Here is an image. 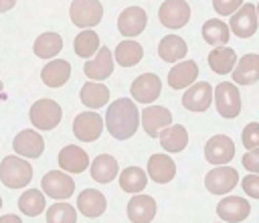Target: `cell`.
I'll return each mask as SVG.
<instances>
[{
  "instance_id": "obj_42",
  "label": "cell",
  "mask_w": 259,
  "mask_h": 223,
  "mask_svg": "<svg viewBox=\"0 0 259 223\" xmlns=\"http://www.w3.org/2000/svg\"><path fill=\"white\" fill-rule=\"evenodd\" d=\"M0 223H22V219L18 215H2Z\"/></svg>"
},
{
  "instance_id": "obj_26",
  "label": "cell",
  "mask_w": 259,
  "mask_h": 223,
  "mask_svg": "<svg viewBox=\"0 0 259 223\" xmlns=\"http://www.w3.org/2000/svg\"><path fill=\"white\" fill-rule=\"evenodd\" d=\"M188 47H186V41L178 34H166L160 43H158V57L166 63H176V61H182L184 55H186Z\"/></svg>"
},
{
  "instance_id": "obj_25",
  "label": "cell",
  "mask_w": 259,
  "mask_h": 223,
  "mask_svg": "<svg viewBox=\"0 0 259 223\" xmlns=\"http://www.w3.org/2000/svg\"><path fill=\"white\" fill-rule=\"evenodd\" d=\"M105 207H107L105 197H103L99 191H95V189H85V191L79 193V197H77V211L83 213V215L89 217V219L103 215Z\"/></svg>"
},
{
  "instance_id": "obj_21",
  "label": "cell",
  "mask_w": 259,
  "mask_h": 223,
  "mask_svg": "<svg viewBox=\"0 0 259 223\" xmlns=\"http://www.w3.org/2000/svg\"><path fill=\"white\" fill-rule=\"evenodd\" d=\"M176 174V164L168 154H152L148 160V176L158 182V184H166L174 178Z\"/></svg>"
},
{
  "instance_id": "obj_12",
  "label": "cell",
  "mask_w": 259,
  "mask_h": 223,
  "mask_svg": "<svg viewBox=\"0 0 259 223\" xmlns=\"http://www.w3.org/2000/svg\"><path fill=\"white\" fill-rule=\"evenodd\" d=\"M214 97V91L210 87L208 81H198V83H192L184 95H182V105L188 109V112H206L210 107V101Z\"/></svg>"
},
{
  "instance_id": "obj_32",
  "label": "cell",
  "mask_w": 259,
  "mask_h": 223,
  "mask_svg": "<svg viewBox=\"0 0 259 223\" xmlns=\"http://www.w3.org/2000/svg\"><path fill=\"white\" fill-rule=\"evenodd\" d=\"M34 55L40 59H53L63 51V39L59 32H42L34 41Z\"/></svg>"
},
{
  "instance_id": "obj_8",
  "label": "cell",
  "mask_w": 259,
  "mask_h": 223,
  "mask_svg": "<svg viewBox=\"0 0 259 223\" xmlns=\"http://www.w3.org/2000/svg\"><path fill=\"white\" fill-rule=\"evenodd\" d=\"M237 182H239V172L227 164L212 168L204 176V187L212 195H227L237 187Z\"/></svg>"
},
{
  "instance_id": "obj_44",
  "label": "cell",
  "mask_w": 259,
  "mask_h": 223,
  "mask_svg": "<svg viewBox=\"0 0 259 223\" xmlns=\"http://www.w3.org/2000/svg\"><path fill=\"white\" fill-rule=\"evenodd\" d=\"M2 89H4V83H2V79H0V91H2Z\"/></svg>"
},
{
  "instance_id": "obj_14",
  "label": "cell",
  "mask_w": 259,
  "mask_h": 223,
  "mask_svg": "<svg viewBox=\"0 0 259 223\" xmlns=\"http://www.w3.org/2000/svg\"><path fill=\"white\" fill-rule=\"evenodd\" d=\"M146 24H148V16H146L144 8H140V6H127L117 16V30L127 39L144 32Z\"/></svg>"
},
{
  "instance_id": "obj_27",
  "label": "cell",
  "mask_w": 259,
  "mask_h": 223,
  "mask_svg": "<svg viewBox=\"0 0 259 223\" xmlns=\"http://www.w3.org/2000/svg\"><path fill=\"white\" fill-rule=\"evenodd\" d=\"M160 144L166 152H182L188 144V132L182 124H174V126H168L160 132Z\"/></svg>"
},
{
  "instance_id": "obj_6",
  "label": "cell",
  "mask_w": 259,
  "mask_h": 223,
  "mask_svg": "<svg viewBox=\"0 0 259 223\" xmlns=\"http://www.w3.org/2000/svg\"><path fill=\"white\" fill-rule=\"evenodd\" d=\"M40 184H42V193L49 195L51 199H57V201L69 199V197L73 195V191H75V180H73V176H69V174L63 172V170H49V172L42 176Z\"/></svg>"
},
{
  "instance_id": "obj_13",
  "label": "cell",
  "mask_w": 259,
  "mask_h": 223,
  "mask_svg": "<svg viewBox=\"0 0 259 223\" xmlns=\"http://www.w3.org/2000/svg\"><path fill=\"white\" fill-rule=\"evenodd\" d=\"M259 24L257 18V6L253 4H243L235 14H231V30L239 36V39H249L255 34Z\"/></svg>"
},
{
  "instance_id": "obj_40",
  "label": "cell",
  "mask_w": 259,
  "mask_h": 223,
  "mask_svg": "<svg viewBox=\"0 0 259 223\" xmlns=\"http://www.w3.org/2000/svg\"><path fill=\"white\" fill-rule=\"evenodd\" d=\"M241 187H243V191H245L249 197L259 199V174L249 172V176H245V178L241 180Z\"/></svg>"
},
{
  "instance_id": "obj_39",
  "label": "cell",
  "mask_w": 259,
  "mask_h": 223,
  "mask_svg": "<svg viewBox=\"0 0 259 223\" xmlns=\"http://www.w3.org/2000/svg\"><path fill=\"white\" fill-rule=\"evenodd\" d=\"M243 6V0H212V8L221 16H231Z\"/></svg>"
},
{
  "instance_id": "obj_20",
  "label": "cell",
  "mask_w": 259,
  "mask_h": 223,
  "mask_svg": "<svg viewBox=\"0 0 259 223\" xmlns=\"http://www.w3.org/2000/svg\"><path fill=\"white\" fill-rule=\"evenodd\" d=\"M156 215V201L150 195H134L127 203V219L132 223H150Z\"/></svg>"
},
{
  "instance_id": "obj_41",
  "label": "cell",
  "mask_w": 259,
  "mask_h": 223,
  "mask_svg": "<svg viewBox=\"0 0 259 223\" xmlns=\"http://www.w3.org/2000/svg\"><path fill=\"white\" fill-rule=\"evenodd\" d=\"M243 166L249 170V172H253V174H259V148H255V150H247V154L243 156Z\"/></svg>"
},
{
  "instance_id": "obj_24",
  "label": "cell",
  "mask_w": 259,
  "mask_h": 223,
  "mask_svg": "<svg viewBox=\"0 0 259 223\" xmlns=\"http://www.w3.org/2000/svg\"><path fill=\"white\" fill-rule=\"evenodd\" d=\"M198 77V65L194 61H180L168 71V85L170 89H184L192 85Z\"/></svg>"
},
{
  "instance_id": "obj_34",
  "label": "cell",
  "mask_w": 259,
  "mask_h": 223,
  "mask_svg": "<svg viewBox=\"0 0 259 223\" xmlns=\"http://www.w3.org/2000/svg\"><path fill=\"white\" fill-rule=\"evenodd\" d=\"M142 57H144V49L136 41H121L115 47V61L121 67H134L142 61Z\"/></svg>"
},
{
  "instance_id": "obj_29",
  "label": "cell",
  "mask_w": 259,
  "mask_h": 223,
  "mask_svg": "<svg viewBox=\"0 0 259 223\" xmlns=\"http://www.w3.org/2000/svg\"><path fill=\"white\" fill-rule=\"evenodd\" d=\"M117 160L111 156V154H99L93 162H91V178L101 182V184H107L111 182L115 176H117Z\"/></svg>"
},
{
  "instance_id": "obj_36",
  "label": "cell",
  "mask_w": 259,
  "mask_h": 223,
  "mask_svg": "<svg viewBox=\"0 0 259 223\" xmlns=\"http://www.w3.org/2000/svg\"><path fill=\"white\" fill-rule=\"evenodd\" d=\"M73 49H75V55L81 57V59L93 57L99 51V36H97V32L95 30H81L75 36Z\"/></svg>"
},
{
  "instance_id": "obj_23",
  "label": "cell",
  "mask_w": 259,
  "mask_h": 223,
  "mask_svg": "<svg viewBox=\"0 0 259 223\" xmlns=\"http://www.w3.org/2000/svg\"><path fill=\"white\" fill-rule=\"evenodd\" d=\"M69 77H71V63L65 59H53L40 71V79L47 87H63L69 81Z\"/></svg>"
},
{
  "instance_id": "obj_19",
  "label": "cell",
  "mask_w": 259,
  "mask_h": 223,
  "mask_svg": "<svg viewBox=\"0 0 259 223\" xmlns=\"http://www.w3.org/2000/svg\"><path fill=\"white\" fill-rule=\"evenodd\" d=\"M59 166L69 174H79L89 166V156L81 146H65L59 152Z\"/></svg>"
},
{
  "instance_id": "obj_31",
  "label": "cell",
  "mask_w": 259,
  "mask_h": 223,
  "mask_svg": "<svg viewBox=\"0 0 259 223\" xmlns=\"http://www.w3.org/2000/svg\"><path fill=\"white\" fill-rule=\"evenodd\" d=\"M200 32H202V39H204L210 47H225V45L229 43V36H231L229 26H227L223 20H219V18L206 20V22L202 24Z\"/></svg>"
},
{
  "instance_id": "obj_38",
  "label": "cell",
  "mask_w": 259,
  "mask_h": 223,
  "mask_svg": "<svg viewBox=\"0 0 259 223\" xmlns=\"http://www.w3.org/2000/svg\"><path fill=\"white\" fill-rule=\"evenodd\" d=\"M241 140H243V146H245L247 150L259 148V124H257V122H249V124L243 128Z\"/></svg>"
},
{
  "instance_id": "obj_2",
  "label": "cell",
  "mask_w": 259,
  "mask_h": 223,
  "mask_svg": "<svg viewBox=\"0 0 259 223\" xmlns=\"http://www.w3.org/2000/svg\"><path fill=\"white\" fill-rule=\"evenodd\" d=\"M0 180L8 189H22L32 180V166L20 156H6L0 164Z\"/></svg>"
},
{
  "instance_id": "obj_3",
  "label": "cell",
  "mask_w": 259,
  "mask_h": 223,
  "mask_svg": "<svg viewBox=\"0 0 259 223\" xmlns=\"http://www.w3.org/2000/svg\"><path fill=\"white\" fill-rule=\"evenodd\" d=\"M28 116H30V122H32L34 128H38V130H53L61 122L63 109H61V105L57 101H53L49 97H42V99H38V101H34L30 105Z\"/></svg>"
},
{
  "instance_id": "obj_33",
  "label": "cell",
  "mask_w": 259,
  "mask_h": 223,
  "mask_svg": "<svg viewBox=\"0 0 259 223\" xmlns=\"http://www.w3.org/2000/svg\"><path fill=\"white\" fill-rule=\"evenodd\" d=\"M119 178V187L123 193H142L148 184V174L140 168V166H127L121 170V174L117 176Z\"/></svg>"
},
{
  "instance_id": "obj_11",
  "label": "cell",
  "mask_w": 259,
  "mask_h": 223,
  "mask_svg": "<svg viewBox=\"0 0 259 223\" xmlns=\"http://www.w3.org/2000/svg\"><path fill=\"white\" fill-rule=\"evenodd\" d=\"M160 91H162V83L154 73H142L130 85V95L138 103H152L156 97H160Z\"/></svg>"
},
{
  "instance_id": "obj_18",
  "label": "cell",
  "mask_w": 259,
  "mask_h": 223,
  "mask_svg": "<svg viewBox=\"0 0 259 223\" xmlns=\"http://www.w3.org/2000/svg\"><path fill=\"white\" fill-rule=\"evenodd\" d=\"M83 71L89 79L93 81H103L113 73V55L107 47H99L95 59H87V63L83 65Z\"/></svg>"
},
{
  "instance_id": "obj_5",
  "label": "cell",
  "mask_w": 259,
  "mask_h": 223,
  "mask_svg": "<svg viewBox=\"0 0 259 223\" xmlns=\"http://www.w3.org/2000/svg\"><path fill=\"white\" fill-rule=\"evenodd\" d=\"M214 103H217L219 116L227 120L237 118L241 114V93L237 89V83H231V81L219 83L214 89Z\"/></svg>"
},
{
  "instance_id": "obj_10",
  "label": "cell",
  "mask_w": 259,
  "mask_h": 223,
  "mask_svg": "<svg viewBox=\"0 0 259 223\" xmlns=\"http://www.w3.org/2000/svg\"><path fill=\"white\" fill-rule=\"evenodd\" d=\"M204 158L214 166H223L231 162L235 158V142L225 134L212 136L204 146Z\"/></svg>"
},
{
  "instance_id": "obj_22",
  "label": "cell",
  "mask_w": 259,
  "mask_h": 223,
  "mask_svg": "<svg viewBox=\"0 0 259 223\" xmlns=\"http://www.w3.org/2000/svg\"><path fill=\"white\" fill-rule=\"evenodd\" d=\"M233 79L237 85H253L255 81H259V55H243L233 69Z\"/></svg>"
},
{
  "instance_id": "obj_7",
  "label": "cell",
  "mask_w": 259,
  "mask_h": 223,
  "mask_svg": "<svg viewBox=\"0 0 259 223\" xmlns=\"http://www.w3.org/2000/svg\"><path fill=\"white\" fill-rule=\"evenodd\" d=\"M103 132V118L97 112H81L73 120V134L79 142H95Z\"/></svg>"
},
{
  "instance_id": "obj_43",
  "label": "cell",
  "mask_w": 259,
  "mask_h": 223,
  "mask_svg": "<svg viewBox=\"0 0 259 223\" xmlns=\"http://www.w3.org/2000/svg\"><path fill=\"white\" fill-rule=\"evenodd\" d=\"M14 4H16V0H0V14L6 12V10H10Z\"/></svg>"
},
{
  "instance_id": "obj_30",
  "label": "cell",
  "mask_w": 259,
  "mask_h": 223,
  "mask_svg": "<svg viewBox=\"0 0 259 223\" xmlns=\"http://www.w3.org/2000/svg\"><path fill=\"white\" fill-rule=\"evenodd\" d=\"M235 63H237V55H235V49L231 47H214L208 53V65L219 75L231 73L235 69Z\"/></svg>"
},
{
  "instance_id": "obj_45",
  "label": "cell",
  "mask_w": 259,
  "mask_h": 223,
  "mask_svg": "<svg viewBox=\"0 0 259 223\" xmlns=\"http://www.w3.org/2000/svg\"><path fill=\"white\" fill-rule=\"evenodd\" d=\"M257 18H259V4H257Z\"/></svg>"
},
{
  "instance_id": "obj_1",
  "label": "cell",
  "mask_w": 259,
  "mask_h": 223,
  "mask_svg": "<svg viewBox=\"0 0 259 223\" xmlns=\"http://www.w3.org/2000/svg\"><path fill=\"white\" fill-rule=\"evenodd\" d=\"M140 112L136 107V103L127 97H119L115 99L105 114V128L107 132L117 138V140H127L136 134L138 124H140Z\"/></svg>"
},
{
  "instance_id": "obj_28",
  "label": "cell",
  "mask_w": 259,
  "mask_h": 223,
  "mask_svg": "<svg viewBox=\"0 0 259 223\" xmlns=\"http://www.w3.org/2000/svg\"><path fill=\"white\" fill-rule=\"evenodd\" d=\"M81 103L89 109H97V107H103L109 99V89L101 83V81H87L83 87H81Z\"/></svg>"
},
{
  "instance_id": "obj_37",
  "label": "cell",
  "mask_w": 259,
  "mask_h": 223,
  "mask_svg": "<svg viewBox=\"0 0 259 223\" xmlns=\"http://www.w3.org/2000/svg\"><path fill=\"white\" fill-rule=\"evenodd\" d=\"M47 223H77V209L69 203H55L47 209Z\"/></svg>"
},
{
  "instance_id": "obj_17",
  "label": "cell",
  "mask_w": 259,
  "mask_h": 223,
  "mask_svg": "<svg viewBox=\"0 0 259 223\" xmlns=\"http://www.w3.org/2000/svg\"><path fill=\"white\" fill-rule=\"evenodd\" d=\"M217 213L223 221L227 223H241L249 217L251 213V205L247 199L243 197H225L219 205H217Z\"/></svg>"
},
{
  "instance_id": "obj_15",
  "label": "cell",
  "mask_w": 259,
  "mask_h": 223,
  "mask_svg": "<svg viewBox=\"0 0 259 223\" xmlns=\"http://www.w3.org/2000/svg\"><path fill=\"white\" fill-rule=\"evenodd\" d=\"M140 122H142V128L146 130L148 136L158 138L160 132H162L164 128L170 126V122H172V114H170L164 105H150V107L142 109Z\"/></svg>"
},
{
  "instance_id": "obj_9",
  "label": "cell",
  "mask_w": 259,
  "mask_h": 223,
  "mask_svg": "<svg viewBox=\"0 0 259 223\" xmlns=\"http://www.w3.org/2000/svg\"><path fill=\"white\" fill-rule=\"evenodd\" d=\"M158 18L166 28H182L190 20V6L186 0H164L160 4Z\"/></svg>"
},
{
  "instance_id": "obj_16",
  "label": "cell",
  "mask_w": 259,
  "mask_h": 223,
  "mask_svg": "<svg viewBox=\"0 0 259 223\" xmlns=\"http://www.w3.org/2000/svg\"><path fill=\"white\" fill-rule=\"evenodd\" d=\"M12 148L22 158H38L45 150V140L36 130H22L14 136Z\"/></svg>"
},
{
  "instance_id": "obj_46",
  "label": "cell",
  "mask_w": 259,
  "mask_h": 223,
  "mask_svg": "<svg viewBox=\"0 0 259 223\" xmlns=\"http://www.w3.org/2000/svg\"><path fill=\"white\" fill-rule=\"evenodd\" d=\"M0 209H2V199H0Z\"/></svg>"
},
{
  "instance_id": "obj_4",
  "label": "cell",
  "mask_w": 259,
  "mask_h": 223,
  "mask_svg": "<svg viewBox=\"0 0 259 223\" xmlns=\"http://www.w3.org/2000/svg\"><path fill=\"white\" fill-rule=\"evenodd\" d=\"M71 22L79 28H91L101 22L103 6L99 0H73L69 8Z\"/></svg>"
},
{
  "instance_id": "obj_35",
  "label": "cell",
  "mask_w": 259,
  "mask_h": 223,
  "mask_svg": "<svg viewBox=\"0 0 259 223\" xmlns=\"http://www.w3.org/2000/svg\"><path fill=\"white\" fill-rule=\"evenodd\" d=\"M18 209L26 217H36L45 211V195L38 189H28L18 199Z\"/></svg>"
}]
</instances>
